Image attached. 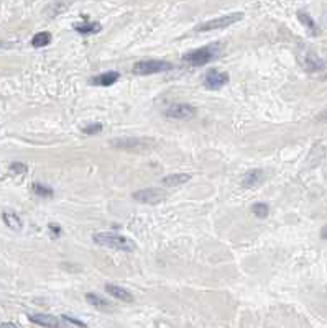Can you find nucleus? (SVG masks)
I'll return each instance as SVG.
<instances>
[{"label":"nucleus","mask_w":327,"mask_h":328,"mask_svg":"<svg viewBox=\"0 0 327 328\" xmlns=\"http://www.w3.org/2000/svg\"><path fill=\"white\" fill-rule=\"evenodd\" d=\"M94 243L99 246H104V248H110V250H117V251H125V253H130V251L135 250V243L127 236L117 235V233H110V231H102V233H95L92 236Z\"/></svg>","instance_id":"nucleus-1"},{"label":"nucleus","mask_w":327,"mask_h":328,"mask_svg":"<svg viewBox=\"0 0 327 328\" xmlns=\"http://www.w3.org/2000/svg\"><path fill=\"white\" fill-rule=\"evenodd\" d=\"M110 145L115 149H123V151H147L152 149L157 141L152 138H140V136H132V138H119L112 140Z\"/></svg>","instance_id":"nucleus-2"},{"label":"nucleus","mask_w":327,"mask_h":328,"mask_svg":"<svg viewBox=\"0 0 327 328\" xmlns=\"http://www.w3.org/2000/svg\"><path fill=\"white\" fill-rule=\"evenodd\" d=\"M217 53H219L217 44H210V46L199 48V49H194V51L186 53L183 56V61L193 66H203V64H207L209 61H212V59L217 56Z\"/></svg>","instance_id":"nucleus-3"},{"label":"nucleus","mask_w":327,"mask_h":328,"mask_svg":"<svg viewBox=\"0 0 327 328\" xmlns=\"http://www.w3.org/2000/svg\"><path fill=\"white\" fill-rule=\"evenodd\" d=\"M244 18V13H230V15H222V17H217V18H212L209 20V22H205L203 25H199L198 32H212V30H222V28H227V27H232L234 23L240 22V20Z\"/></svg>","instance_id":"nucleus-4"},{"label":"nucleus","mask_w":327,"mask_h":328,"mask_svg":"<svg viewBox=\"0 0 327 328\" xmlns=\"http://www.w3.org/2000/svg\"><path fill=\"white\" fill-rule=\"evenodd\" d=\"M171 69V63L160 61V59H150V61H140L133 66V73L138 75H150V74H160L164 71Z\"/></svg>","instance_id":"nucleus-5"},{"label":"nucleus","mask_w":327,"mask_h":328,"mask_svg":"<svg viewBox=\"0 0 327 328\" xmlns=\"http://www.w3.org/2000/svg\"><path fill=\"white\" fill-rule=\"evenodd\" d=\"M133 200L140 202V204H147V205H157L162 204L163 200H166V192L162 189H142L137 190V192L132 194Z\"/></svg>","instance_id":"nucleus-6"},{"label":"nucleus","mask_w":327,"mask_h":328,"mask_svg":"<svg viewBox=\"0 0 327 328\" xmlns=\"http://www.w3.org/2000/svg\"><path fill=\"white\" fill-rule=\"evenodd\" d=\"M164 115L173 120H189L196 117V109L189 104H173L164 109Z\"/></svg>","instance_id":"nucleus-7"},{"label":"nucleus","mask_w":327,"mask_h":328,"mask_svg":"<svg viewBox=\"0 0 327 328\" xmlns=\"http://www.w3.org/2000/svg\"><path fill=\"white\" fill-rule=\"evenodd\" d=\"M229 82V74L217 69H210L204 77V87L209 90H219Z\"/></svg>","instance_id":"nucleus-8"},{"label":"nucleus","mask_w":327,"mask_h":328,"mask_svg":"<svg viewBox=\"0 0 327 328\" xmlns=\"http://www.w3.org/2000/svg\"><path fill=\"white\" fill-rule=\"evenodd\" d=\"M30 320L37 325H41L44 328H66V325L63 324V320H59L58 317L54 315H48V314H33L30 315Z\"/></svg>","instance_id":"nucleus-9"},{"label":"nucleus","mask_w":327,"mask_h":328,"mask_svg":"<svg viewBox=\"0 0 327 328\" xmlns=\"http://www.w3.org/2000/svg\"><path fill=\"white\" fill-rule=\"evenodd\" d=\"M191 179H193V176L188 173H174L163 178L162 184L166 185V187H181V185H184L186 182H189Z\"/></svg>","instance_id":"nucleus-10"},{"label":"nucleus","mask_w":327,"mask_h":328,"mask_svg":"<svg viewBox=\"0 0 327 328\" xmlns=\"http://www.w3.org/2000/svg\"><path fill=\"white\" fill-rule=\"evenodd\" d=\"M263 178H265V174H263V171H261V169L248 171V173L244 176L242 185H244V187H246V189H251V187H255V185H258L261 181H263Z\"/></svg>","instance_id":"nucleus-11"},{"label":"nucleus","mask_w":327,"mask_h":328,"mask_svg":"<svg viewBox=\"0 0 327 328\" xmlns=\"http://www.w3.org/2000/svg\"><path fill=\"white\" fill-rule=\"evenodd\" d=\"M105 291H107L112 297H115V299H119L122 302H133V295L130 294L127 289H123V287H120V286L107 284L105 286Z\"/></svg>","instance_id":"nucleus-12"},{"label":"nucleus","mask_w":327,"mask_h":328,"mask_svg":"<svg viewBox=\"0 0 327 328\" xmlns=\"http://www.w3.org/2000/svg\"><path fill=\"white\" fill-rule=\"evenodd\" d=\"M119 77H120L119 73L110 71V73H104V74L92 77V84L94 85H102V87H109V85H114L115 82H117Z\"/></svg>","instance_id":"nucleus-13"},{"label":"nucleus","mask_w":327,"mask_h":328,"mask_svg":"<svg viewBox=\"0 0 327 328\" xmlns=\"http://www.w3.org/2000/svg\"><path fill=\"white\" fill-rule=\"evenodd\" d=\"M2 219H3V221H5V225L8 226V228H12V230H15V231H20L22 230V226H23V223H22V219L15 214V212H12V210H5L3 212V215H2Z\"/></svg>","instance_id":"nucleus-14"},{"label":"nucleus","mask_w":327,"mask_h":328,"mask_svg":"<svg viewBox=\"0 0 327 328\" xmlns=\"http://www.w3.org/2000/svg\"><path fill=\"white\" fill-rule=\"evenodd\" d=\"M304 68L309 71V73H319L326 68V63L321 58H318L316 54H308L304 58Z\"/></svg>","instance_id":"nucleus-15"},{"label":"nucleus","mask_w":327,"mask_h":328,"mask_svg":"<svg viewBox=\"0 0 327 328\" xmlns=\"http://www.w3.org/2000/svg\"><path fill=\"white\" fill-rule=\"evenodd\" d=\"M85 300L89 302L90 305H94L95 309H100V310H109L110 309V304L102 297L95 295V294H87L85 295Z\"/></svg>","instance_id":"nucleus-16"},{"label":"nucleus","mask_w":327,"mask_h":328,"mask_svg":"<svg viewBox=\"0 0 327 328\" xmlns=\"http://www.w3.org/2000/svg\"><path fill=\"white\" fill-rule=\"evenodd\" d=\"M49 41H51V35L48 32H41V33H37L32 39V44L35 48H43V46H48Z\"/></svg>","instance_id":"nucleus-17"},{"label":"nucleus","mask_w":327,"mask_h":328,"mask_svg":"<svg viewBox=\"0 0 327 328\" xmlns=\"http://www.w3.org/2000/svg\"><path fill=\"white\" fill-rule=\"evenodd\" d=\"M251 212H253V215L258 217V219H265V217L270 214V209L266 204H253L251 205Z\"/></svg>","instance_id":"nucleus-18"},{"label":"nucleus","mask_w":327,"mask_h":328,"mask_svg":"<svg viewBox=\"0 0 327 328\" xmlns=\"http://www.w3.org/2000/svg\"><path fill=\"white\" fill-rule=\"evenodd\" d=\"M76 30L79 33H97L100 30L99 23H84V25H78Z\"/></svg>","instance_id":"nucleus-19"},{"label":"nucleus","mask_w":327,"mask_h":328,"mask_svg":"<svg viewBox=\"0 0 327 328\" xmlns=\"http://www.w3.org/2000/svg\"><path fill=\"white\" fill-rule=\"evenodd\" d=\"M33 190H35V194H38L41 197H51L53 195V190L49 187H46V185H43V184H35Z\"/></svg>","instance_id":"nucleus-20"},{"label":"nucleus","mask_w":327,"mask_h":328,"mask_svg":"<svg viewBox=\"0 0 327 328\" xmlns=\"http://www.w3.org/2000/svg\"><path fill=\"white\" fill-rule=\"evenodd\" d=\"M298 17H299L301 22H303V23L306 25V27H308V28L311 30V32L316 33V30H318V28H316V23H314L313 20H311V18L308 17V15H306V13H299Z\"/></svg>","instance_id":"nucleus-21"},{"label":"nucleus","mask_w":327,"mask_h":328,"mask_svg":"<svg viewBox=\"0 0 327 328\" xmlns=\"http://www.w3.org/2000/svg\"><path fill=\"white\" fill-rule=\"evenodd\" d=\"M100 130H102V125H100V123H92V125H87V127H84L82 133H85V135H95V133H99Z\"/></svg>","instance_id":"nucleus-22"},{"label":"nucleus","mask_w":327,"mask_h":328,"mask_svg":"<svg viewBox=\"0 0 327 328\" xmlns=\"http://www.w3.org/2000/svg\"><path fill=\"white\" fill-rule=\"evenodd\" d=\"M10 171H12L13 174H25L27 173V166L22 163H13L10 166Z\"/></svg>","instance_id":"nucleus-23"},{"label":"nucleus","mask_w":327,"mask_h":328,"mask_svg":"<svg viewBox=\"0 0 327 328\" xmlns=\"http://www.w3.org/2000/svg\"><path fill=\"white\" fill-rule=\"evenodd\" d=\"M316 122H319V123H327V109L326 110H323L318 117H316Z\"/></svg>","instance_id":"nucleus-24"},{"label":"nucleus","mask_w":327,"mask_h":328,"mask_svg":"<svg viewBox=\"0 0 327 328\" xmlns=\"http://www.w3.org/2000/svg\"><path fill=\"white\" fill-rule=\"evenodd\" d=\"M0 328H18V327L13 325V324H2L0 325Z\"/></svg>","instance_id":"nucleus-25"},{"label":"nucleus","mask_w":327,"mask_h":328,"mask_svg":"<svg viewBox=\"0 0 327 328\" xmlns=\"http://www.w3.org/2000/svg\"><path fill=\"white\" fill-rule=\"evenodd\" d=\"M321 235H323V238H324V240H327V226H324L323 231H321Z\"/></svg>","instance_id":"nucleus-26"}]
</instances>
